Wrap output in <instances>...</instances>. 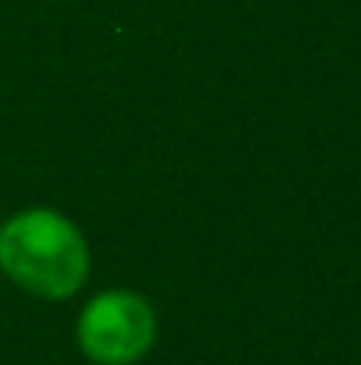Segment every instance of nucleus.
Instances as JSON below:
<instances>
[{
    "mask_svg": "<svg viewBox=\"0 0 361 365\" xmlns=\"http://www.w3.org/2000/svg\"><path fill=\"white\" fill-rule=\"evenodd\" d=\"M0 269L28 294L64 302L89 280V245L68 217L25 210L0 227Z\"/></svg>",
    "mask_w": 361,
    "mask_h": 365,
    "instance_id": "nucleus-1",
    "label": "nucleus"
},
{
    "mask_svg": "<svg viewBox=\"0 0 361 365\" xmlns=\"http://www.w3.org/2000/svg\"><path fill=\"white\" fill-rule=\"evenodd\" d=\"M156 341V312L135 291H103L78 316V348L96 365H135Z\"/></svg>",
    "mask_w": 361,
    "mask_h": 365,
    "instance_id": "nucleus-2",
    "label": "nucleus"
}]
</instances>
